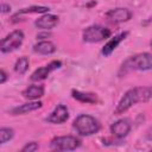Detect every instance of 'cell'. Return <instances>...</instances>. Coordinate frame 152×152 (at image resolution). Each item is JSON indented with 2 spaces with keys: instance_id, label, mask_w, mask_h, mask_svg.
<instances>
[{
  "instance_id": "obj_1",
  "label": "cell",
  "mask_w": 152,
  "mask_h": 152,
  "mask_svg": "<svg viewBox=\"0 0 152 152\" xmlns=\"http://www.w3.org/2000/svg\"><path fill=\"white\" fill-rule=\"evenodd\" d=\"M150 99H152V87H134L124 94L116 104L114 113L116 115L124 114L135 103L146 102Z\"/></svg>"
},
{
  "instance_id": "obj_2",
  "label": "cell",
  "mask_w": 152,
  "mask_h": 152,
  "mask_svg": "<svg viewBox=\"0 0 152 152\" xmlns=\"http://www.w3.org/2000/svg\"><path fill=\"white\" fill-rule=\"evenodd\" d=\"M152 69V53L140 52L129 56L121 64L118 75L124 76L132 71H146Z\"/></svg>"
},
{
  "instance_id": "obj_3",
  "label": "cell",
  "mask_w": 152,
  "mask_h": 152,
  "mask_svg": "<svg viewBox=\"0 0 152 152\" xmlns=\"http://www.w3.org/2000/svg\"><path fill=\"white\" fill-rule=\"evenodd\" d=\"M74 128L81 135L89 137L97 133L101 128V125L97 119L88 114H81L74 120Z\"/></svg>"
},
{
  "instance_id": "obj_4",
  "label": "cell",
  "mask_w": 152,
  "mask_h": 152,
  "mask_svg": "<svg viewBox=\"0 0 152 152\" xmlns=\"http://www.w3.org/2000/svg\"><path fill=\"white\" fill-rule=\"evenodd\" d=\"M110 34L112 32L107 27H103L101 25H90L87 28H84L82 38L86 43H99L109 38Z\"/></svg>"
},
{
  "instance_id": "obj_5",
  "label": "cell",
  "mask_w": 152,
  "mask_h": 152,
  "mask_svg": "<svg viewBox=\"0 0 152 152\" xmlns=\"http://www.w3.org/2000/svg\"><path fill=\"white\" fill-rule=\"evenodd\" d=\"M24 42V33L20 30H14L12 31L10 34H7L0 44V50L2 53H8L12 52L14 50H17L18 48L21 46Z\"/></svg>"
},
{
  "instance_id": "obj_6",
  "label": "cell",
  "mask_w": 152,
  "mask_h": 152,
  "mask_svg": "<svg viewBox=\"0 0 152 152\" xmlns=\"http://www.w3.org/2000/svg\"><path fill=\"white\" fill-rule=\"evenodd\" d=\"M81 140L72 135H63V137H56L51 140V148L58 150V151H74L77 147H80Z\"/></svg>"
},
{
  "instance_id": "obj_7",
  "label": "cell",
  "mask_w": 152,
  "mask_h": 152,
  "mask_svg": "<svg viewBox=\"0 0 152 152\" xmlns=\"http://www.w3.org/2000/svg\"><path fill=\"white\" fill-rule=\"evenodd\" d=\"M62 66V62L61 61H52L50 62L49 64L44 65V66H40L38 68L37 70H34L30 77L31 81L33 82H37V81H42V80H45L53 70L56 69H59Z\"/></svg>"
},
{
  "instance_id": "obj_8",
  "label": "cell",
  "mask_w": 152,
  "mask_h": 152,
  "mask_svg": "<svg viewBox=\"0 0 152 152\" xmlns=\"http://www.w3.org/2000/svg\"><path fill=\"white\" fill-rule=\"evenodd\" d=\"M106 18L114 24H121L125 21H128L132 18V12L128 8L124 7H116L113 10H109L106 13Z\"/></svg>"
},
{
  "instance_id": "obj_9",
  "label": "cell",
  "mask_w": 152,
  "mask_h": 152,
  "mask_svg": "<svg viewBox=\"0 0 152 152\" xmlns=\"http://www.w3.org/2000/svg\"><path fill=\"white\" fill-rule=\"evenodd\" d=\"M68 119H69V110H68L66 106H64V104H57L55 107V109L46 118V121L50 122V124L59 125V124L65 122Z\"/></svg>"
},
{
  "instance_id": "obj_10",
  "label": "cell",
  "mask_w": 152,
  "mask_h": 152,
  "mask_svg": "<svg viewBox=\"0 0 152 152\" xmlns=\"http://www.w3.org/2000/svg\"><path fill=\"white\" fill-rule=\"evenodd\" d=\"M129 131H131V122L128 119H120L114 124H112L110 126V133L118 139L125 138L129 133Z\"/></svg>"
},
{
  "instance_id": "obj_11",
  "label": "cell",
  "mask_w": 152,
  "mask_h": 152,
  "mask_svg": "<svg viewBox=\"0 0 152 152\" xmlns=\"http://www.w3.org/2000/svg\"><path fill=\"white\" fill-rule=\"evenodd\" d=\"M58 21H59V19L57 15L45 13L34 21V26L38 28H42V30H51L55 26H57Z\"/></svg>"
},
{
  "instance_id": "obj_12",
  "label": "cell",
  "mask_w": 152,
  "mask_h": 152,
  "mask_svg": "<svg viewBox=\"0 0 152 152\" xmlns=\"http://www.w3.org/2000/svg\"><path fill=\"white\" fill-rule=\"evenodd\" d=\"M127 36H128V32H121V33L114 36L113 38H110V39L107 42V44L102 48L101 53H102L103 56H109V55L118 48V45H119Z\"/></svg>"
},
{
  "instance_id": "obj_13",
  "label": "cell",
  "mask_w": 152,
  "mask_h": 152,
  "mask_svg": "<svg viewBox=\"0 0 152 152\" xmlns=\"http://www.w3.org/2000/svg\"><path fill=\"white\" fill-rule=\"evenodd\" d=\"M56 50V45L50 40H40L33 45V51L39 55H52Z\"/></svg>"
},
{
  "instance_id": "obj_14",
  "label": "cell",
  "mask_w": 152,
  "mask_h": 152,
  "mask_svg": "<svg viewBox=\"0 0 152 152\" xmlns=\"http://www.w3.org/2000/svg\"><path fill=\"white\" fill-rule=\"evenodd\" d=\"M71 95L74 99H76L80 102H84V103H90V104H95L99 99L97 95L94 93H84V91H80V90H71Z\"/></svg>"
},
{
  "instance_id": "obj_15",
  "label": "cell",
  "mask_w": 152,
  "mask_h": 152,
  "mask_svg": "<svg viewBox=\"0 0 152 152\" xmlns=\"http://www.w3.org/2000/svg\"><path fill=\"white\" fill-rule=\"evenodd\" d=\"M42 102L40 101H32V102H27V103H24V104H20L15 108H13L11 110V114L13 115H20V114H25V113H28V112H33L36 109H39L42 107Z\"/></svg>"
},
{
  "instance_id": "obj_16",
  "label": "cell",
  "mask_w": 152,
  "mask_h": 152,
  "mask_svg": "<svg viewBox=\"0 0 152 152\" xmlns=\"http://www.w3.org/2000/svg\"><path fill=\"white\" fill-rule=\"evenodd\" d=\"M44 95V87L43 86H30L23 91V96L28 100H37Z\"/></svg>"
},
{
  "instance_id": "obj_17",
  "label": "cell",
  "mask_w": 152,
  "mask_h": 152,
  "mask_svg": "<svg viewBox=\"0 0 152 152\" xmlns=\"http://www.w3.org/2000/svg\"><path fill=\"white\" fill-rule=\"evenodd\" d=\"M28 65H30L28 58H27L26 56H23V57H20L19 59H17V62H15V64H14V71H15L17 74H19V75H23V74H25V72L27 71Z\"/></svg>"
},
{
  "instance_id": "obj_18",
  "label": "cell",
  "mask_w": 152,
  "mask_h": 152,
  "mask_svg": "<svg viewBox=\"0 0 152 152\" xmlns=\"http://www.w3.org/2000/svg\"><path fill=\"white\" fill-rule=\"evenodd\" d=\"M49 7L46 6H30L26 8H21L14 15H21V14H27V13H48L49 12Z\"/></svg>"
},
{
  "instance_id": "obj_19",
  "label": "cell",
  "mask_w": 152,
  "mask_h": 152,
  "mask_svg": "<svg viewBox=\"0 0 152 152\" xmlns=\"http://www.w3.org/2000/svg\"><path fill=\"white\" fill-rule=\"evenodd\" d=\"M14 135V131L10 127H2L0 129V144H5L11 140Z\"/></svg>"
},
{
  "instance_id": "obj_20",
  "label": "cell",
  "mask_w": 152,
  "mask_h": 152,
  "mask_svg": "<svg viewBox=\"0 0 152 152\" xmlns=\"http://www.w3.org/2000/svg\"><path fill=\"white\" fill-rule=\"evenodd\" d=\"M38 144L36 141H31L28 144H26L23 148H21V152H33V151H37L38 150Z\"/></svg>"
},
{
  "instance_id": "obj_21",
  "label": "cell",
  "mask_w": 152,
  "mask_h": 152,
  "mask_svg": "<svg viewBox=\"0 0 152 152\" xmlns=\"http://www.w3.org/2000/svg\"><path fill=\"white\" fill-rule=\"evenodd\" d=\"M10 11H11V6H10L8 4L2 2V4H1V12H2V13H7V12H10Z\"/></svg>"
},
{
  "instance_id": "obj_22",
  "label": "cell",
  "mask_w": 152,
  "mask_h": 152,
  "mask_svg": "<svg viewBox=\"0 0 152 152\" xmlns=\"http://www.w3.org/2000/svg\"><path fill=\"white\" fill-rule=\"evenodd\" d=\"M0 75H1V78H0V83H1V84H4V83L6 82V80H7V74L5 72V70H4V69H1V71H0Z\"/></svg>"
},
{
  "instance_id": "obj_23",
  "label": "cell",
  "mask_w": 152,
  "mask_h": 152,
  "mask_svg": "<svg viewBox=\"0 0 152 152\" xmlns=\"http://www.w3.org/2000/svg\"><path fill=\"white\" fill-rule=\"evenodd\" d=\"M150 45H151V48H152V40H151V43H150Z\"/></svg>"
}]
</instances>
